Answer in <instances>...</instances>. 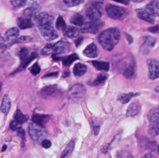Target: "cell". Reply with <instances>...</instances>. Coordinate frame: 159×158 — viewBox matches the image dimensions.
<instances>
[{
  "label": "cell",
  "mask_w": 159,
  "mask_h": 158,
  "mask_svg": "<svg viewBox=\"0 0 159 158\" xmlns=\"http://www.w3.org/2000/svg\"><path fill=\"white\" fill-rule=\"evenodd\" d=\"M120 39V33L116 28H110L100 33L99 41L102 47L107 50H112Z\"/></svg>",
  "instance_id": "cell-1"
},
{
  "label": "cell",
  "mask_w": 159,
  "mask_h": 158,
  "mask_svg": "<svg viewBox=\"0 0 159 158\" xmlns=\"http://www.w3.org/2000/svg\"><path fill=\"white\" fill-rule=\"evenodd\" d=\"M28 130L31 138L35 142L39 143L43 141L48 136V133L43 125H40L34 122H31L30 124L28 126Z\"/></svg>",
  "instance_id": "cell-2"
},
{
  "label": "cell",
  "mask_w": 159,
  "mask_h": 158,
  "mask_svg": "<svg viewBox=\"0 0 159 158\" xmlns=\"http://www.w3.org/2000/svg\"><path fill=\"white\" fill-rule=\"evenodd\" d=\"M70 47H71V45H70L69 42L65 38L61 39L57 43L54 44L53 57L54 60H60L61 56L68 53L70 50Z\"/></svg>",
  "instance_id": "cell-3"
},
{
  "label": "cell",
  "mask_w": 159,
  "mask_h": 158,
  "mask_svg": "<svg viewBox=\"0 0 159 158\" xmlns=\"http://www.w3.org/2000/svg\"><path fill=\"white\" fill-rule=\"evenodd\" d=\"M86 93V89L81 84H76L73 85L68 91V96L70 99L78 101L82 99Z\"/></svg>",
  "instance_id": "cell-4"
},
{
  "label": "cell",
  "mask_w": 159,
  "mask_h": 158,
  "mask_svg": "<svg viewBox=\"0 0 159 158\" xmlns=\"http://www.w3.org/2000/svg\"><path fill=\"white\" fill-rule=\"evenodd\" d=\"M102 10L101 3L96 2L87 9L86 15L91 21H97L102 16Z\"/></svg>",
  "instance_id": "cell-5"
},
{
  "label": "cell",
  "mask_w": 159,
  "mask_h": 158,
  "mask_svg": "<svg viewBox=\"0 0 159 158\" xmlns=\"http://www.w3.org/2000/svg\"><path fill=\"white\" fill-rule=\"evenodd\" d=\"M40 34L43 37V38L46 39L48 41H51L58 37L57 31L55 30L54 27L51 25H43V26H39Z\"/></svg>",
  "instance_id": "cell-6"
},
{
  "label": "cell",
  "mask_w": 159,
  "mask_h": 158,
  "mask_svg": "<svg viewBox=\"0 0 159 158\" xmlns=\"http://www.w3.org/2000/svg\"><path fill=\"white\" fill-rule=\"evenodd\" d=\"M106 11L107 13L110 18L117 20L123 17L125 14L126 9L124 8L120 7V6H114V5L108 4L106 7Z\"/></svg>",
  "instance_id": "cell-7"
},
{
  "label": "cell",
  "mask_w": 159,
  "mask_h": 158,
  "mask_svg": "<svg viewBox=\"0 0 159 158\" xmlns=\"http://www.w3.org/2000/svg\"><path fill=\"white\" fill-rule=\"evenodd\" d=\"M102 23L97 21H91L89 23H84L81 28L82 33H96L99 32V29L102 27Z\"/></svg>",
  "instance_id": "cell-8"
},
{
  "label": "cell",
  "mask_w": 159,
  "mask_h": 158,
  "mask_svg": "<svg viewBox=\"0 0 159 158\" xmlns=\"http://www.w3.org/2000/svg\"><path fill=\"white\" fill-rule=\"evenodd\" d=\"M148 66V76L151 79H155L159 77V60L155 59H150L147 62Z\"/></svg>",
  "instance_id": "cell-9"
},
{
  "label": "cell",
  "mask_w": 159,
  "mask_h": 158,
  "mask_svg": "<svg viewBox=\"0 0 159 158\" xmlns=\"http://www.w3.org/2000/svg\"><path fill=\"white\" fill-rule=\"evenodd\" d=\"M19 34H20V31H19L18 28L12 27L11 29H8L6 32V33H5L4 37L5 46L16 43V40L19 37Z\"/></svg>",
  "instance_id": "cell-10"
},
{
  "label": "cell",
  "mask_w": 159,
  "mask_h": 158,
  "mask_svg": "<svg viewBox=\"0 0 159 158\" xmlns=\"http://www.w3.org/2000/svg\"><path fill=\"white\" fill-rule=\"evenodd\" d=\"M60 92L58 87L57 85H48L44 87L41 90V95L43 99H50L57 96Z\"/></svg>",
  "instance_id": "cell-11"
},
{
  "label": "cell",
  "mask_w": 159,
  "mask_h": 158,
  "mask_svg": "<svg viewBox=\"0 0 159 158\" xmlns=\"http://www.w3.org/2000/svg\"><path fill=\"white\" fill-rule=\"evenodd\" d=\"M34 20L37 25L40 26L43 25H51V23L54 21V17L47 12H41V13L37 14Z\"/></svg>",
  "instance_id": "cell-12"
},
{
  "label": "cell",
  "mask_w": 159,
  "mask_h": 158,
  "mask_svg": "<svg viewBox=\"0 0 159 158\" xmlns=\"http://www.w3.org/2000/svg\"><path fill=\"white\" fill-rule=\"evenodd\" d=\"M155 40L154 37H147L144 39V41L143 45L141 46V53L143 54H146L147 53H148L152 49L154 46L155 44Z\"/></svg>",
  "instance_id": "cell-13"
},
{
  "label": "cell",
  "mask_w": 159,
  "mask_h": 158,
  "mask_svg": "<svg viewBox=\"0 0 159 158\" xmlns=\"http://www.w3.org/2000/svg\"><path fill=\"white\" fill-rule=\"evenodd\" d=\"M137 13H138V17H139L140 19H141V20H145V21L151 23H153L154 22H155L154 15H152L150 12H148L145 9H138V10H137Z\"/></svg>",
  "instance_id": "cell-14"
},
{
  "label": "cell",
  "mask_w": 159,
  "mask_h": 158,
  "mask_svg": "<svg viewBox=\"0 0 159 158\" xmlns=\"http://www.w3.org/2000/svg\"><path fill=\"white\" fill-rule=\"evenodd\" d=\"M83 54H85L86 57H90V58H94V57H97L98 55V49L97 46L95 43H90L89 46H86L83 51Z\"/></svg>",
  "instance_id": "cell-15"
},
{
  "label": "cell",
  "mask_w": 159,
  "mask_h": 158,
  "mask_svg": "<svg viewBox=\"0 0 159 158\" xmlns=\"http://www.w3.org/2000/svg\"><path fill=\"white\" fill-rule=\"evenodd\" d=\"M40 9V7H37V6H32L30 7L27 8L24 10L23 12V15H24L25 18H27L31 20L32 18H35L37 15V12L38 10Z\"/></svg>",
  "instance_id": "cell-16"
},
{
  "label": "cell",
  "mask_w": 159,
  "mask_h": 158,
  "mask_svg": "<svg viewBox=\"0 0 159 158\" xmlns=\"http://www.w3.org/2000/svg\"><path fill=\"white\" fill-rule=\"evenodd\" d=\"M124 75L128 79H132L136 76V65H135L134 62L130 64L125 68L124 71Z\"/></svg>",
  "instance_id": "cell-17"
},
{
  "label": "cell",
  "mask_w": 159,
  "mask_h": 158,
  "mask_svg": "<svg viewBox=\"0 0 159 158\" xmlns=\"http://www.w3.org/2000/svg\"><path fill=\"white\" fill-rule=\"evenodd\" d=\"M63 32L66 37H69V38H75L79 36V29L75 26H66V27L63 29Z\"/></svg>",
  "instance_id": "cell-18"
},
{
  "label": "cell",
  "mask_w": 159,
  "mask_h": 158,
  "mask_svg": "<svg viewBox=\"0 0 159 158\" xmlns=\"http://www.w3.org/2000/svg\"><path fill=\"white\" fill-rule=\"evenodd\" d=\"M148 12H150L154 16H159V2H152L147 5L145 8Z\"/></svg>",
  "instance_id": "cell-19"
},
{
  "label": "cell",
  "mask_w": 159,
  "mask_h": 158,
  "mask_svg": "<svg viewBox=\"0 0 159 158\" xmlns=\"http://www.w3.org/2000/svg\"><path fill=\"white\" fill-rule=\"evenodd\" d=\"M140 111V105L138 102H132L127 110V116L128 117H133L138 114Z\"/></svg>",
  "instance_id": "cell-20"
},
{
  "label": "cell",
  "mask_w": 159,
  "mask_h": 158,
  "mask_svg": "<svg viewBox=\"0 0 159 158\" xmlns=\"http://www.w3.org/2000/svg\"><path fill=\"white\" fill-rule=\"evenodd\" d=\"M11 107V101L10 99L9 98L8 95H4L2 99V105H1V112L4 114H7L9 112V109H10Z\"/></svg>",
  "instance_id": "cell-21"
},
{
  "label": "cell",
  "mask_w": 159,
  "mask_h": 158,
  "mask_svg": "<svg viewBox=\"0 0 159 158\" xmlns=\"http://www.w3.org/2000/svg\"><path fill=\"white\" fill-rule=\"evenodd\" d=\"M18 26L20 29H25L27 28H30L33 26V23L31 20L25 17H20L18 19Z\"/></svg>",
  "instance_id": "cell-22"
},
{
  "label": "cell",
  "mask_w": 159,
  "mask_h": 158,
  "mask_svg": "<svg viewBox=\"0 0 159 158\" xmlns=\"http://www.w3.org/2000/svg\"><path fill=\"white\" fill-rule=\"evenodd\" d=\"M49 119L48 116H44V115H34L32 117L33 122L36 124H38L40 125H43Z\"/></svg>",
  "instance_id": "cell-23"
},
{
  "label": "cell",
  "mask_w": 159,
  "mask_h": 158,
  "mask_svg": "<svg viewBox=\"0 0 159 158\" xmlns=\"http://www.w3.org/2000/svg\"><path fill=\"white\" fill-rule=\"evenodd\" d=\"M137 95H139V93H134V92H129V93H124L121 94L118 98V100L123 104H127V102H130V99L132 98L135 97Z\"/></svg>",
  "instance_id": "cell-24"
},
{
  "label": "cell",
  "mask_w": 159,
  "mask_h": 158,
  "mask_svg": "<svg viewBox=\"0 0 159 158\" xmlns=\"http://www.w3.org/2000/svg\"><path fill=\"white\" fill-rule=\"evenodd\" d=\"M87 68L86 66L82 64L78 63L73 68V73H74L75 75L76 76H82L83 74H85V73L86 72Z\"/></svg>",
  "instance_id": "cell-25"
},
{
  "label": "cell",
  "mask_w": 159,
  "mask_h": 158,
  "mask_svg": "<svg viewBox=\"0 0 159 158\" xmlns=\"http://www.w3.org/2000/svg\"><path fill=\"white\" fill-rule=\"evenodd\" d=\"M148 118L149 121L151 122L159 121V105L158 106L155 107V108H152L149 112L148 115Z\"/></svg>",
  "instance_id": "cell-26"
},
{
  "label": "cell",
  "mask_w": 159,
  "mask_h": 158,
  "mask_svg": "<svg viewBox=\"0 0 159 158\" xmlns=\"http://www.w3.org/2000/svg\"><path fill=\"white\" fill-rule=\"evenodd\" d=\"M74 147L75 140H71V142L67 145V147H65L64 151L62 152L61 155V158H66L68 157V156H69L70 155H71V153L73 152V150H74Z\"/></svg>",
  "instance_id": "cell-27"
},
{
  "label": "cell",
  "mask_w": 159,
  "mask_h": 158,
  "mask_svg": "<svg viewBox=\"0 0 159 158\" xmlns=\"http://www.w3.org/2000/svg\"><path fill=\"white\" fill-rule=\"evenodd\" d=\"M93 64L94 65L96 69L100 70V71H107L110 68V64H109L108 62L94 60V61H93Z\"/></svg>",
  "instance_id": "cell-28"
},
{
  "label": "cell",
  "mask_w": 159,
  "mask_h": 158,
  "mask_svg": "<svg viewBox=\"0 0 159 158\" xmlns=\"http://www.w3.org/2000/svg\"><path fill=\"white\" fill-rule=\"evenodd\" d=\"M14 118H15V120L20 124L24 123V122H26L28 119V116H26V115L23 114L22 112L20 111V109H17Z\"/></svg>",
  "instance_id": "cell-29"
},
{
  "label": "cell",
  "mask_w": 159,
  "mask_h": 158,
  "mask_svg": "<svg viewBox=\"0 0 159 158\" xmlns=\"http://www.w3.org/2000/svg\"><path fill=\"white\" fill-rule=\"evenodd\" d=\"M71 23L75 26H82L84 24V18L81 14H75L71 18Z\"/></svg>",
  "instance_id": "cell-30"
},
{
  "label": "cell",
  "mask_w": 159,
  "mask_h": 158,
  "mask_svg": "<svg viewBox=\"0 0 159 158\" xmlns=\"http://www.w3.org/2000/svg\"><path fill=\"white\" fill-rule=\"evenodd\" d=\"M149 134L153 136L159 135V121L152 122L149 128Z\"/></svg>",
  "instance_id": "cell-31"
},
{
  "label": "cell",
  "mask_w": 159,
  "mask_h": 158,
  "mask_svg": "<svg viewBox=\"0 0 159 158\" xmlns=\"http://www.w3.org/2000/svg\"><path fill=\"white\" fill-rule=\"evenodd\" d=\"M78 58H79V57H78V55L76 54H71V55L68 56V57H66L65 58L63 59V64L65 65V66H69V65L71 64L75 60H78Z\"/></svg>",
  "instance_id": "cell-32"
},
{
  "label": "cell",
  "mask_w": 159,
  "mask_h": 158,
  "mask_svg": "<svg viewBox=\"0 0 159 158\" xmlns=\"http://www.w3.org/2000/svg\"><path fill=\"white\" fill-rule=\"evenodd\" d=\"M37 53H35V52L32 53V54H31L30 55L28 56V57H26L24 60H23V61H22L21 67L23 68H26V67H27V65L29 64L33 60H34L35 58H37Z\"/></svg>",
  "instance_id": "cell-33"
},
{
  "label": "cell",
  "mask_w": 159,
  "mask_h": 158,
  "mask_svg": "<svg viewBox=\"0 0 159 158\" xmlns=\"http://www.w3.org/2000/svg\"><path fill=\"white\" fill-rule=\"evenodd\" d=\"M107 75H105V74H100L97 77H96V80L94 81L93 85H102V84H104V82L106 81V80H107Z\"/></svg>",
  "instance_id": "cell-34"
},
{
  "label": "cell",
  "mask_w": 159,
  "mask_h": 158,
  "mask_svg": "<svg viewBox=\"0 0 159 158\" xmlns=\"http://www.w3.org/2000/svg\"><path fill=\"white\" fill-rule=\"evenodd\" d=\"M53 47H54V44L48 43V44L44 46V48H43V50H41L42 54L49 55V54H53Z\"/></svg>",
  "instance_id": "cell-35"
},
{
  "label": "cell",
  "mask_w": 159,
  "mask_h": 158,
  "mask_svg": "<svg viewBox=\"0 0 159 158\" xmlns=\"http://www.w3.org/2000/svg\"><path fill=\"white\" fill-rule=\"evenodd\" d=\"M26 2H27V0H10L11 4L15 8L23 7L26 5Z\"/></svg>",
  "instance_id": "cell-36"
},
{
  "label": "cell",
  "mask_w": 159,
  "mask_h": 158,
  "mask_svg": "<svg viewBox=\"0 0 159 158\" xmlns=\"http://www.w3.org/2000/svg\"><path fill=\"white\" fill-rule=\"evenodd\" d=\"M84 2V0H64V2L68 6H75L81 4Z\"/></svg>",
  "instance_id": "cell-37"
},
{
  "label": "cell",
  "mask_w": 159,
  "mask_h": 158,
  "mask_svg": "<svg viewBox=\"0 0 159 158\" xmlns=\"http://www.w3.org/2000/svg\"><path fill=\"white\" fill-rule=\"evenodd\" d=\"M56 26L58 29H64L66 27V24H65V22L64 20V19L61 16H58L57 21H56Z\"/></svg>",
  "instance_id": "cell-38"
},
{
  "label": "cell",
  "mask_w": 159,
  "mask_h": 158,
  "mask_svg": "<svg viewBox=\"0 0 159 158\" xmlns=\"http://www.w3.org/2000/svg\"><path fill=\"white\" fill-rule=\"evenodd\" d=\"M31 40H32V37L30 36H21V37H18L16 43H28V42H30Z\"/></svg>",
  "instance_id": "cell-39"
},
{
  "label": "cell",
  "mask_w": 159,
  "mask_h": 158,
  "mask_svg": "<svg viewBox=\"0 0 159 158\" xmlns=\"http://www.w3.org/2000/svg\"><path fill=\"white\" fill-rule=\"evenodd\" d=\"M29 56V52H28V50L26 47H21L20 50V57L21 60H24L26 57Z\"/></svg>",
  "instance_id": "cell-40"
},
{
  "label": "cell",
  "mask_w": 159,
  "mask_h": 158,
  "mask_svg": "<svg viewBox=\"0 0 159 158\" xmlns=\"http://www.w3.org/2000/svg\"><path fill=\"white\" fill-rule=\"evenodd\" d=\"M117 158H133V157H132V155L130 154L129 152L123 150V151H120L118 153Z\"/></svg>",
  "instance_id": "cell-41"
},
{
  "label": "cell",
  "mask_w": 159,
  "mask_h": 158,
  "mask_svg": "<svg viewBox=\"0 0 159 158\" xmlns=\"http://www.w3.org/2000/svg\"><path fill=\"white\" fill-rule=\"evenodd\" d=\"M30 71L34 75H37V74H38L40 72V66H39L38 64L37 63L34 64L32 66V68H31Z\"/></svg>",
  "instance_id": "cell-42"
},
{
  "label": "cell",
  "mask_w": 159,
  "mask_h": 158,
  "mask_svg": "<svg viewBox=\"0 0 159 158\" xmlns=\"http://www.w3.org/2000/svg\"><path fill=\"white\" fill-rule=\"evenodd\" d=\"M42 147L45 149H48L51 147V142L49 139H44L42 141Z\"/></svg>",
  "instance_id": "cell-43"
},
{
  "label": "cell",
  "mask_w": 159,
  "mask_h": 158,
  "mask_svg": "<svg viewBox=\"0 0 159 158\" xmlns=\"http://www.w3.org/2000/svg\"><path fill=\"white\" fill-rule=\"evenodd\" d=\"M17 133H18V136H20V138L22 139V140H24L25 139V132L23 130V128L20 127V128L17 129Z\"/></svg>",
  "instance_id": "cell-44"
},
{
  "label": "cell",
  "mask_w": 159,
  "mask_h": 158,
  "mask_svg": "<svg viewBox=\"0 0 159 158\" xmlns=\"http://www.w3.org/2000/svg\"><path fill=\"white\" fill-rule=\"evenodd\" d=\"M10 128L12 130H16L18 129V122L16 120H12L10 122Z\"/></svg>",
  "instance_id": "cell-45"
},
{
  "label": "cell",
  "mask_w": 159,
  "mask_h": 158,
  "mask_svg": "<svg viewBox=\"0 0 159 158\" xmlns=\"http://www.w3.org/2000/svg\"><path fill=\"white\" fill-rule=\"evenodd\" d=\"M148 30L150 31V32L154 33H159V26H158V25H156V26H152V27H149Z\"/></svg>",
  "instance_id": "cell-46"
},
{
  "label": "cell",
  "mask_w": 159,
  "mask_h": 158,
  "mask_svg": "<svg viewBox=\"0 0 159 158\" xmlns=\"http://www.w3.org/2000/svg\"><path fill=\"white\" fill-rule=\"evenodd\" d=\"M141 158H155V156H154L152 153H146V154L143 155Z\"/></svg>",
  "instance_id": "cell-47"
},
{
  "label": "cell",
  "mask_w": 159,
  "mask_h": 158,
  "mask_svg": "<svg viewBox=\"0 0 159 158\" xmlns=\"http://www.w3.org/2000/svg\"><path fill=\"white\" fill-rule=\"evenodd\" d=\"M5 46V40L4 37H2V36L0 33V47H2Z\"/></svg>",
  "instance_id": "cell-48"
},
{
  "label": "cell",
  "mask_w": 159,
  "mask_h": 158,
  "mask_svg": "<svg viewBox=\"0 0 159 158\" xmlns=\"http://www.w3.org/2000/svg\"><path fill=\"white\" fill-rule=\"evenodd\" d=\"M113 1L117 2H120V3H123V4L124 5H128L130 0H113Z\"/></svg>",
  "instance_id": "cell-49"
},
{
  "label": "cell",
  "mask_w": 159,
  "mask_h": 158,
  "mask_svg": "<svg viewBox=\"0 0 159 158\" xmlns=\"http://www.w3.org/2000/svg\"><path fill=\"white\" fill-rule=\"evenodd\" d=\"M108 149H109V145H106V146H103V147H102V148H101L102 153H107V151H108Z\"/></svg>",
  "instance_id": "cell-50"
},
{
  "label": "cell",
  "mask_w": 159,
  "mask_h": 158,
  "mask_svg": "<svg viewBox=\"0 0 159 158\" xmlns=\"http://www.w3.org/2000/svg\"><path fill=\"white\" fill-rule=\"evenodd\" d=\"M82 40H83V38H82V37H79V38L78 39V40L75 41V45H76V46H79V45H80L81 43H82Z\"/></svg>",
  "instance_id": "cell-51"
},
{
  "label": "cell",
  "mask_w": 159,
  "mask_h": 158,
  "mask_svg": "<svg viewBox=\"0 0 159 158\" xmlns=\"http://www.w3.org/2000/svg\"><path fill=\"white\" fill-rule=\"evenodd\" d=\"M57 75V72H52L51 74H47L46 75H44L43 77H51V76H56Z\"/></svg>",
  "instance_id": "cell-52"
},
{
  "label": "cell",
  "mask_w": 159,
  "mask_h": 158,
  "mask_svg": "<svg viewBox=\"0 0 159 158\" xmlns=\"http://www.w3.org/2000/svg\"><path fill=\"white\" fill-rule=\"evenodd\" d=\"M99 126H96L95 127V129H94V133H95V135H97L98 133H99Z\"/></svg>",
  "instance_id": "cell-53"
},
{
  "label": "cell",
  "mask_w": 159,
  "mask_h": 158,
  "mask_svg": "<svg viewBox=\"0 0 159 158\" xmlns=\"http://www.w3.org/2000/svg\"><path fill=\"white\" fill-rule=\"evenodd\" d=\"M6 148H7V147H6V145H4L2 147V151H5V150H6Z\"/></svg>",
  "instance_id": "cell-54"
},
{
  "label": "cell",
  "mask_w": 159,
  "mask_h": 158,
  "mask_svg": "<svg viewBox=\"0 0 159 158\" xmlns=\"http://www.w3.org/2000/svg\"><path fill=\"white\" fill-rule=\"evenodd\" d=\"M133 1H134V2H141V1H143V0H133Z\"/></svg>",
  "instance_id": "cell-55"
},
{
  "label": "cell",
  "mask_w": 159,
  "mask_h": 158,
  "mask_svg": "<svg viewBox=\"0 0 159 158\" xmlns=\"http://www.w3.org/2000/svg\"><path fill=\"white\" fill-rule=\"evenodd\" d=\"M158 153H159V147H158Z\"/></svg>",
  "instance_id": "cell-56"
}]
</instances>
